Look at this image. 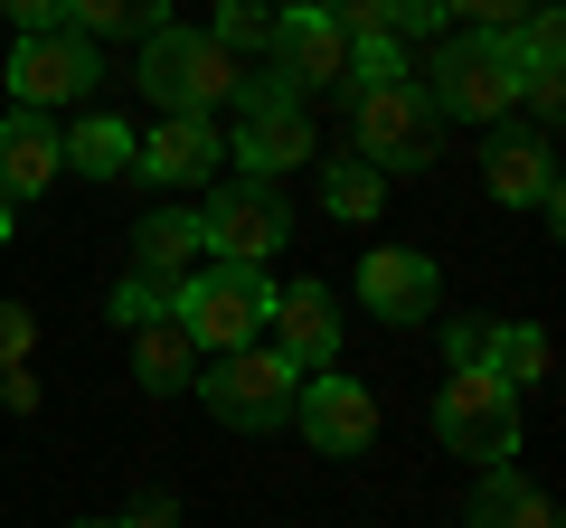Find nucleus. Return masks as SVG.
<instances>
[{"label":"nucleus","instance_id":"2f4dec72","mask_svg":"<svg viewBox=\"0 0 566 528\" xmlns=\"http://www.w3.org/2000/svg\"><path fill=\"white\" fill-rule=\"evenodd\" d=\"M520 104L538 123H557V104H566V76H520Z\"/></svg>","mask_w":566,"mask_h":528},{"label":"nucleus","instance_id":"72a5a7b5","mask_svg":"<svg viewBox=\"0 0 566 528\" xmlns=\"http://www.w3.org/2000/svg\"><path fill=\"white\" fill-rule=\"evenodd\" d=\"M0 406L29 415V406H39V378H29V368H0Z\"/></svg>","mask_w":566,"mask_h":528},{"label":"nucleus","instance_id":"a878e982","mask_svg":"<svg viewBox=\"0 0 566 528\" xmlns=\"http://www.w3.org/2000/svg\"><path fill=\"white\" fill-rule=\"evenodd\" d=\"M510 47H520V66H528V76H566V20L547 10V0L528 10L520 29H510Z\"/></svg>","mask_w":566,"mask_h":528},{"label":"nucleus","instance_id":"dca6fc26","mask_svg":"<svg viewBox=\"0 0 566 528\" xmlns=\"http://www.w3.org/2000/svg\"><path fill=\"white\" fill-rule=\"evenodd\" d=\"M340 66H349V39L322 20V10H283V20H274V76L293 85V95L340 85Z\"/></svg>","mask_w":566,"mask_h":528},{"label":"nucleus","instance_id":"1a4fd4ad","mask_svg":"<svg viewBox=\"0 0 566 528\" xmlns=\"http://www.w3.org/2000/svg\"><path fill=\"white\" fill-rule=\"evenodd\" d=\"M95 85H104V57H95V39H76V29H39V39L10 47V104H29V114L85 104Z\"/></svg>","mask_w":566,"mask_h":528},{"label":"nucleus","instance_id":"423d86ee","mask_svg":"<svg viewBox=\"0 0 566 528\" xmlns=\"http://www.w3.org/2000/svg\"><path fill=\"white\" fill-rule=\"evenodd\" d=\"M189 387L208 397V415H218V425L264 434V425H283V415H293V397H303V368L274 359V349H227V359H208Z\"/></svg>","mask_w":566,"mask_h":528},{"label":"nucleus","instance_id":"e433bc0d","mask_svg":"<svg viewBox=\"0 0 566 528\" xmlns=\"http://www.w3.org/2000/svg\"><path fill=\"white\" fill-rule=\"evenodd\" d=\"M10 226H20V218H10V199H0V245H10Z\"/></svg>","mask_w":566,"mask_h":528},{"label":"nucleus","instance_id":"c9c22d12","mask_svg":"<svg viewBox=\"0 0 566 528\" xmlns=\"http://www.w3.org/2000/svg\"><path fill=\"white\" fill-rule=\"evenodd\" d=\"M264 10H274V20H283V10H312V0H264Z\"/></svg>","mask_w":566,"mask_h":528},{"label":"nucleus","instance_id":"7c9ffc66","mask_svg":"<svg viewBox=\"0 0 566 528\" xmlns=\"http://www.w3.org/2000/svg\"><path fill=\"white\" fill-rule=\"evenodd\" d=\"M0 10H10V29H20V39H39V29H66V0H0Z\"/></svg>","mask_w":566,"mask_h":528},{"label":"nucleus","instance_id":"c756f323","mask_svg":"<svg viewBox=\"0 0 566 528\" xmlns=\"http://www.w3.org/2000/svg\"><path fill=\"white\" fill-rule=\"evenodd\" d=\"M538 0H444V20H472V29H520Z\"/></svg>","mask_w":566,"mask_h":528},{"label":"nucleus","instance_id":"6e6552de","mask_svg":"<svg viewBox=\"0 0 566 528\" xmlns=\"http://www.w3.org/2000/svg\"><path fill=\"white\" fill-rule=\"evenodd\" d=\"M283 236H293V208H283L274 180H218V189H208L199 245H208L218 264H264Z\"/></svg>","mask_w":566,"mask_h":528},{"label":"nucleus","instance_id":"b1692460","mask_svg":"<svg viewBox=\"0 0 566 528\" xmlns=\"http://www.w3.org/2000/svg\"><path fill=\"white\" fill-rule=\"evenodd\" d=\"M378 199H387V180H378L368 161H349V151L322 170V208H331L340 226H368V218H378Z\"/></svg>","mask_w":566,"mask_h":528},{"label":"nucleus","instance_id":"f3484780","mask_svg":"<svg viewBox=\"0 0 566 528\" xmlns=\"http://www.w3.org/2000/svg\"><path fill=\"white\" fill-rule=\"evenodd\" d=\"M340 39H444V0H312Z\"/></svg>","mask_w":566,"mask_h":528},{"label":"nucleus","instance_id":"4c0bfd02","mask_svg":"<svg viewBox=\"0 0 566 528\" xmlns=\"http://www.w3.org/2000/svg\"><path fill=\"white\" fill-rule=\"evenodd\" d=\"M76 528H123V519H76Z\"/></svg>","mask_w":566,"mask_h":528},{"label":"nucleus","instance_id":"a211bd4d","mask_svg":"<svg viewBox=\"0 0 566 528\" xmlns=\"http://www.w3.org/2000/svg\"><path fill=\"white\" fill-rule=\"evenodd\" d=\"M199 208H151V218L133 226V264L123 274H142V284H180L189 264H199Z\"/></svg>","mask_w":566,"mask_h":528},{"label":"nucleus","instance_id":"f257e3e1","mask_svg":"<svg viewBox=\"0 0 566 528\" xmlns=\"http://www.w3.org/2000/svg\"><path fill=\"white\" fill-rule=\"evenodd\" d=\"M520 47H510V29H444L434 39V66H424V104L444 123H501L510 104H520Z\"/></svg>","mask_w":566,"mask_h":528},{"label":"nucleus","instance_id":"7ed1b4c3","mask_svg":"<svg viewBox=\"0 0 566 528\" xmlns=\"http://www.w3.org/2000/svg\"><path fill=\"white\" fill-rule=\"evenodd\" d=\"M349 161H368L387 180V170H434V142H444V114L424 104L416 76H387V85H359L349 95Z\"/></svg>","mask_w":566,"mask_h":528},{"label":"nucleus","instance_id":"9b49d317","mask_svg":"<svg viewBox=\"0 0 566 528\" xmlns=\"http://www.w3.org/2000/svg\"><path fill=\"white\" fill-rule=\"evenodd\" d=\"M293 425H303L312 453H368L378 444V397H368L359 378H303V397H293Z\"/></svg>","mask_w":566,"mask_h":528},{"label":"nucleus","instance_id":"473e14b6","mask_svg":"<svg viewBox=\"0 0 566 528\" xmlns=\"http://www.w3.org/2000/svg\"><path fill=\"white\" fill-rule=\"evenodd\" d=\"M482 330H491V321H453V330H444V349H453V368H482Z\"/></svg>","mask_w":566,"mask_h":528},{"label":"nucleus","instance_id":"cd10ccee","mask_svg":"<svg viewBox=\"0 0 566 528\" xmlns=\"http://www.w3.org/2000/svg\"><path fill=\"white\" fill-rule=\"evenodd\" d=\"M104 311H114L123 330H142V321H161V311H170V284H142V274H123V284H114V303H104Z\"/></svg>","mask_w":566,"mask_h":528},{"label":"nucleus","instance_id":"412c9836","mask_svg":"<svg viewBox=\"0 0 566 528\" xmlns=\"http://www.w3.org/2000/svg\"><path fill=\"white\" fill-rule=\"evenodd\" d=\"M472 528H557V500L538 482H520L510 463H491L482 490H472Z\"/></svg>","mask_w":566,"mask_h":528},{"label":"nucleus","instance_id":"20e7f679","mask_svg":"<svg viewBox=\"0 0 566 528\" xmlns=\"http://www.w3.org/2000/svg\"><path fill=\"white\" fill-rule=\"evenodd\" d=\"M237 133H227V161L245 170V180H283V170H303L312 151V114H303V95H293V85L274 76V66H264V76H237Z\"/></svg>","mask_w":566,"mask_h":528},{"label":"nucleus","instance_id":"39448f33","mask_svg":"<svg viewBox=\"0 0 566 528\" xmlns=\"http://www.w3.org/2000/svg\"><path fill=\"white\" fill-rule=\"evenodd\" d=\"M237 76L245 66L227 57L208 29H180V20L151 29V39H142V66H133V85L161 104V114H218V104L237 95Z\"/></svg>","mask_w":566,"mask_h":528},{"label":"nucleus","instance_id":"c85d7f7f","mask_svg":"<svg viewBox=\"0 0 566 528\" xmlns=\"http://www.w3.org/2000/svg\"><path fill=\"white\" fill-rule=\"evenodd\" d=\"M29 349H39V311L0 303V368H29Z\"/></svg>","mask_w":566,"mask_h":528},{"label":"nucleus","instance_id":"0eeeda50","mask_svg":"<svg viewBox=\"0 0 566 528\" xmlns=\"http://www.w3.org/2000/svg\"><path fill=\"white\" fill-rule=\"evenodd\" d=\"M434 434H444V453H463V463L491 472V463L520 453V397L501 378H482V368H453L434 387Z\"/></svg>","mask_w":566,"mask_h":528},{"label":"nucleus","instance_id":"2eb2a0df","mask_svg":"<svg viewBox=\"0 0 566 528\" xmlns=\"http://www.w3.org/2000/svg\"><path fill=\"white\" fill-rule=\"evenodd\" d=\"M57 170H66V133L29 104H10L0 114V199H39V189H57Z\"/></svg>","mask_w":566,"mask_h":528},{"label":"nucleus","instance_id":"f03ea898","mask_svg":"<svg viewBox=\"0 0 566 528\" xmlns=\"http://www.w3.org/2000/svg\"><path fill=\"white\" fill-rule=\"evenodd\" d=\"M264 311H274V284H264V264H218V255H199L180 284H170V321L199 340V359L255 349V340H264Z\"/></svg>","mask_w":566,"mask_h":528},{"label":"nucleus","instance_id":"f704fd0d","mask_svg":"<svg viewBox=\"0 0 566 528\" xmlns=\"http://www.w3.org/2000/svg\"><path fill=\"white\" fill-rule=\"evenodd\" d=\"M123 528H170V500H142V509H133Z\"/></svg>","mask_w":566,"mask_h":528},{"label":"nucleus","instance_id":"ddd939ff","mask_svg":"<svg viewBox=\"0 0 566 528\" xmlns=\"http://www.w3.org/2000/svg\"><path fill=\"white\" fill-rule=\"evenodd\" d=\"M359 303L378 311V321H424V311L444 303V274H434V255H416V245H378V255L359 264Z\"/></svg>","mask_w":566,"mask_h":528},{"label":"nucleus","instance_id":"9d476101","mask_svg":"<svg viewBox=\"0 0 566 528\" xmlns=\"http://www.w3.org/2000/svg\"><path fill=\"white\" fill-rule=\"evenodd\" d=\"M264 330H274V359H293L303 378H331V359H340V293L331 284H283Z\"/></svg>","mask_w":566,"mask_h":528},{"label":"nucleus","instance_id":"5701e85b","mask_svg":"<svg viewBox=\"0 0 566 528\" xmlns=\"http://www.w3.org/2000/svg\"><path fill=\"white\" fill-rule=\"evenodd\" d=\"M66 29L76 39H151V29H170V0H66Z\"/></svg>","mask_w":566,"mask_h":528},{"label":"nucleus","instance_id":"393cba45","mask_svg":"<svg viewBox=\"0 0 566 528\" xmlns=\"http://www.w3.org/2000/svg\"><path fill=\"white\" fill-rule=\"evenodd\" d=\"M208 39L227 47V57H274V10L264 0H218V29Z\"/></svg>","mask_w":566,"mask_h":528},{"label":"nucleus","instance_id":"4be33fe9","mask_svg":"<svg viewBox=\"0 0 566 528\" xmlns=\"http://www.w3.org/2000/svg\"><path fill=\"white\" fill-rule=\"evenodd\" d=\"M66 170H76V180H123V170H133V123L85 114L76 133H66Z\"/></svg>","mask_w":566,"mask_h":528},{"label":"nucleus","instance_id":"6ab92c4d","mask_svg":"<svg viewBox=\"0 0 566 528\" xmlns=\"http://www.w3.org/2000/svg\"><path fill=\"white\" fill-rule=\"evenodd\" d=\"M547 368H557V340H547L538 321H491L482 330V378H501L510 397L547 387Z\"/></svg>","mask_w":566,"mask_h":528},{"label":"nucleus","instance_id":"bb28decb","mask_svg":"<svg viewBox=\"0 0 566 528\" xmlns=\"http://www.w3.org/2000/svg\"><path fill=\"white\" fill-rule=\"evenodd\" d=\"M387 76H416V66H406V47H397V39H349L340 95H359V85H387Z\"/></svg>","mask_w":566,"mask_h":528},{"label":"nucleus","instance_id":"aec40b11","mask_svg":"<svg viewBox=\"0 0 566 528\" xmlns=\"http://www.w3.org/2000/svg\"><path fill=\"white\" fill-rule=\"evenodd\" d=\"M199 368H208V359H199V340H189V330L170 321V311H161V321H142V330H133V378L151 387V397H180V387L199 378Z\"/></svg>","mask_w":566,"mask_h":528},{"label":"nucleus","instance_id":"f8f14e48","mask_svg":"<svg viewBox=\"0 0 566 528\" xmlns=\"http://www.w3.org/2000/svg\"><path fill=\"white\" fill-rule=\"evenodd\" d=\"M218 161H227V133H218L208 114H161V133L133 142V170H142L151 189H199Z\"/></svg>","mask_w":566,"mask_h":528},{"label":"nucleus","instance_id":"4468645a","mask_svg":"<svg viewBox=\"0 0 566 528\" xmlns=\"http://www.w3.org/2000/svg\"><path fill=\"white\" fill-rule=\"evenodd\" d=\"M482 189H491L501 208L566 218V199H557V161H547V133H501V142L482 151Z\"/></svg>","mask_w":566,"mask_h":528}]
</instances>
